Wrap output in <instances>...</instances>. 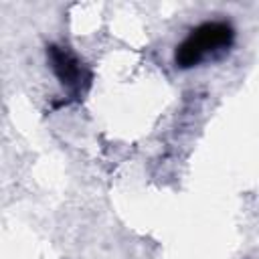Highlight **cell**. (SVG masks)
<instances>
[{"label": "cell", "mask_w": 259, "mask_h": 259, "mask_svg": "<svg viewBox=\"0 0 259 259\" xmlns=\"http://www.w3.org/2000/svg\"><path fill=\"white\" fill-rule=\"evenodd\" d=\"M235 42V26L229 20H204L188 30L174 49V65L182 71L221 59Z\"/></svg>", "instance_id": "cell-1"}, {"label": "cell", "mask_w": 259, "mask_h": 259, "mask_svg": "<svg viewBox=\"0 0 259 259\" xmlns=\"http://www.w3.org/2000/svg\"><path fill=\"white\" fill-rule=\"evenodd\" d=\"M47 61L51 71L55 73V77L71 97L79 99L81 95H85V91L93 81V73L75 51L61 45H49Z\"/></svg>", "instance_id": "cell-2"}]
</instances>
